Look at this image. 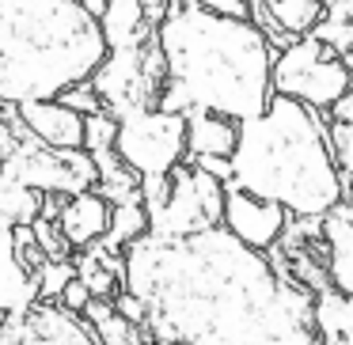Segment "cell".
<instances>
[{"label":"cell","mask_w":353,"mask_h":345,"mask_svg":"<svg viewBox=\"0 0 353 345\" xmlns=\"http://www.w3.org/2000/svg\"><path fill=\"white\" fill-rule=\"evenodd\" d=\"M323 220V239H327V277L338 292H353V198H338Z\"/></svg>","instance_id":"cell-13"},{"label":"cell","mask_w":353,"mask_h":345,"mask_svg":"<svg viewBox=\"0 0 353 345\" xmlns=\"http://www.w3.org/2000/svg\"><path fill=\"white\" fill-rule=\"evenodd\" d=\"M114 152L137 175H168L175 163L186 160V114L148 107L118 118Z\"/></svg>","instance_id":"cell-8"},{"label":"cell","mask_w":353,"mask_h":345,"mask_svg":"<svg viewBox=\"0 0 353 345\" xmlns=\"http://www.w3.org/2000/svg\"><path fill=\"white\" fill-rule=\"evenodd\" d=\"M194 167H201L205 175L221 178V182L228 186V178H232V156H194Z\"/></svg>","instance_id":"cell-31"},{"label":"cell","mask_w":353,"mask_h":345,"mask_svg":"<svg viewBox=\"0 0 353 345\" xmlns=\"http://www.w3.org/2000/svg\"><path fill=\"white\" fill-rule=\"evenodd\" d=\"M228 186L277 201L289 216H323L345 198L319 110L274 92L259 114L239 122Z\"/></svg>","instance_id":"cell-3"},{"label":"cell","mask_w":353,"mask_h":345,"mask_svg":"<svg viewBox=\"0 0 353 345\" xmlns=\"http://www.w3.org/2000/svg\"><path fill=\"white\" fill-rule=\"evenodd\" d=\"M42 209V194L31 186L16 182V178L0 175V228H16V224H31Z\"/></svg>","instance_id":"cell-20"},{"label":"cell","mask_w":353,"mask_h":345,"mask_svg":"<svg viewBox=\"0 0 353 345\" xmlns=\"http://www.w3.org/2000/svg\"><path fill=\"white\" fill-rule=\"evenodd\" d=\"M80 315H84L88 326L95 330L99 345H130V337H137V326L114 311L110 296H92V300L84 304V311H80Z\"/></svg>","instance_id":"cell-19"},{"label":"cell","mask_w":353,"mask_h":345,"mask_svg":"<svg viewBox=\"0 0 353 345\" xmlns=\"http://www.w3.org/2000/svg\"><path fill=\"white\" fill-rule=\"evenodd\" d=\"M327 145H330L334 167H338V175H342V186H345V178L353 175V125L334 122V118H330V125H327Z\"/></svg>","instance_id":"cell-24"},{"label":"cell","mask_w":353,"mask_h":345,"mask_svg":"<svg viewBox=\"0 0 353 345\" xmlns=\"http://www.w3.org/2000/svg\"><path fill=\"white\" fill-rule=\"evenodd\" d=\"M99 31H103L107 50L152 34V27L145 23V0H107L99 16Z\"/></svg>","instance_id":"cell-18"},{"label":"cell","mask_w":353,"mask_h":345,"mask_svg":"<svg viewBox=\"0 0 353 345\" xmlns=\"http://www.w3.org/2000/svg\"><path fill=\"white\" fill-rule=\"evenodd\" d=\"M110 304H114V311L122 315V319H130L137 330H145V300L141 296H133V292H118Z\"/></svg>","instance_id":"cell-30"},{"label":"cell","mask_w":353,"mask_h":345,"mask_svg":"<svg viewBox=\"0 0 353 345\" xmlns=\"http://www.w3.org/2000/svg\"><path fill=\"white\" fill-rule=\"evenodd\" d=\"M16 114L46 148H84V114L69 110L61 99H23L16 103Z\"/></svg>","instance_id":"cell-11"},{"label":"cell","mask_w":353,"mask_h":345,"mask_svg":"<svg viewBox=\"0 0 353 345\" xmlns=\"http://www.w3.org/2000/svg\"><path fill=\"white\" fill-rule=\"evenodd\" d=\"M88 300H92L88 284L80 281V277H69V281H65V289L57 292V300H54V304H61L65 311H77V315H80V311H84V304H88Z\"/></svg>","instance_id":"cell-29"},{"label":"cell","mask_w":353,"mask_h":345,"mask_svg":"<svg viewBox=\"0 0 353 345\" xmlns=\"http://www.w3.org/2000/svg\"><path fill=\"white\" fill-rule=\"evenodd\" d=\"M130 345H145V342H141V337H130Z\"/></svg>","instance_id":"cell-36"},{"label":"cell","mask_w":353,"mask_h":345,"mask_svg":"<svg viewBox=\"0 0 353 345\" xmlns=\"http://www.w3.org/2000/svg\"><path fill=\"white\" fill-rule=\"evenodd\" d=\"M92 163H95V186L92 190L99 194L103 201L110 205H125V201H141V175L130 167V163L118 160L114 148H95L92 152Z\"/></svg>","instance_id":"cell-17"},{"label":"cell","mask_w":353,"mask_h":345,"mask_svg":"<svg viewBox=\"0 0 353 345\" xmlns=\"http://www.w3.org/2000/svg\"><path fill=\"white\" fill-rule=\"evenodd\" d=\"M236 118L213 114V110H186V156H232L236 148Z\"/></svg>","instance_id":"cell-15"},{"label":"cell","mask_w":353,"mask_h":345,"mask_svg":"<svg viewBox=\"0 0 353 345\" xmlns=\"http://www.w3.org/2000/svg\"><path fill=\"white\" fill-rule=\"evenodd\" d=\"M145 231H148L145 205L141 201H125V205H110V220H107V231H103L99 243L110 247V251H122L125 243H133Z\"/></svg>","instance_id":"cell-21"},{"label":"cell","mask_w":353,"mask_h":345,"mask_svg":"<svg viewBox=\"0 0 353 345\" xmlns=\"http://www.w3.org/2000/svg\"><path fill=\"white\" fill-rule=\"evenodd\" d=\"M163 54L156 107L171 114L201 107L224 118H254L270 103L274 46L251 19H232L186 0L152 27Z\"/></svg>","instance_id":"cell-2"},{"label":"cell","mask_w":353,"mask_h":345,"mask_svg":"<svg viewBox=\"0 0 353 345\" xmlns=\"http://www.w3.org/2000/svg\"><path fill=\"white\" fill-rule=\"evenodd\" d=\"M285 224H289V213H285L277 201H262L247 190L224 186L221 228L232 231V236H236L239 243H247L251 251H266L270 243H277Z\"/></svg>","instance_id":"cell-10"},{"label":"cell","mask_w":353,"mask_h":345,"mask_svg":"<svg viewBox=\"0 0 353 345\" xmlns=\"http://www.w3.org/2000/svg\"><path fill=\"white\" fill-rule=\"evenodd\" d=\"M224 209V182L205 175L201 167L175 163L168 171V198L160 209L148 213V236L156 239H186L194 231H205L221 224Z\"/></svg>","instance_id":"cell-7"},{"label":"cell","mask_w":353,"mask_h":345,"mask_svg":"<svg viewBox=\"0 0 353 345\" xmlns=\"http://www.w3.org/2000/svg\"><path fill=\"white\" fill-rule=\"evenodd\" d=\"M77 4L88 12V16H95V19H99V16H103V4H107V0H77Z\"/></svg>","instance_id":"cell-34"},{"label":"cell","mask_w":353,"mask_h":345,"mask_svg":"<svg viewBox=\"0 0 353 345\" xmlns=\"http://www.w3.org/2000/svg\"><path fill=\"white\" fill-rule=\"evenodd\" d=\"M114 133H118V118L99 110V114L84 118V152H95V148H114Z\"/></svg>","instance_id":"cell-27"},{"label":"cell","mask_w":353,"mask_h":345,"mask_svg":"<svg viewBox=\"0 0 353 345\" xmlns=\"http://www.w3.org/2000/svg\"><path fill=\"white\" fill-rule=\"evenodd\" d=\"M57 99H61L69 110L84 114V118H88V114H99V110H103V99H99V92L92 87V76H88V80H77V84H69L61 95H57Z\"/></svg>","instance_id":"cell-28"},{"label":"cell","mask_w":353,"mask_h":345,"mask_svg":"<svg viewBox=\"0 0 353 345\" xmlns=\"http://www.w3.org/2000/svg\"><path fill=\"white\" fill-rule=\"evenodd\" d=\"M312 326L319 342H345L353 345V292H338L334 284L315 292L312 300Z\"/></svg>","instance_id":"cell-16"},{"label":"cell","mask_w":353,"mask_h":345,"mask_svg":"<svg viewBox=\"0 0 353 345\" xmlns=\"http://www.w3.org/2000/svg\"><path fill=\"white\" fill-rule=\"evenodd\" d=\"M342 57V69H345V76H350V87H353V50H345V54H338Z\"/></svg>","instance_id":"cell-35"},{"label":"cell","mask_w":353,"mask_h":345,"mask_svg":"<svg viewBox=\"0 0 353 345\" xmlns=\"http://www.w3.org/2000/svg\"><path fill=\"white\" fill-rule=\"evenodd\" d=\"M72 266H77V277L88 284V292H92V296H114V289L122 284V281H118V277L107 269V262H103L99 254L92 251V247H84L80 262H72Z\"/></svg>","instance_id":"cell-23"},{"label":"cell","mask_w":353,"mask_h":345,"mask_svg":"<svg viewBox=\"0 0 353 345\" xmlns=\"http://www.w3.org/2000/svg\"><path fill=\"white\" fill-rule=\"evenodd\" d=\"M0 345H99V337L77 311L34 300L19 315H0Z\"/></svg>","instance_id":"cell-9"},{"label":"cell","mask_w":353,"mask_h":345,"mask_svg":"<svg viewBox=\"0 0 353 345\" xmlns=\"http://www.w3.org/2000/svg\"><path fill=\"white\" fill-rule=\"evenodd\" d=\"M330 118H334V122H345V125H353V87H345L342 95H338L334 103H330Z\"/></svg>","instance_id":"cell-33"},{"label":"cell","mask_w":353,"mask_h":345,"mask_svg":"<svg viewBox=\"0 0 353 345\" xmlns=\"http://www.w3.org/2000/svg\"><path fill=\"white\" fill-rule=\"evenodd\" d=\"M103 54L99 19L77 0H0V103L57 99Z\"/></svg>","instance_id":"cell-4"},{"label":"cell","mask_w":353,"mask_h":345,"mask_svg":"<svg viewBox=\"0 0 353 345\" xmlns=\"http://www.w3.org/2000/svg\"><path fill=\"white\" fill-rule=\"evenodd\" d=\"M201 8L216 12V16H232V19H247V0H198Z\"/></svg>","instance_id":"cell-32"},{"label":"cell","mask_w":353,"mask_h":345,"mask_svg":"<svg viewBox=\"0 0 353 345\" xmlns=\"http://www.w3.org/2000/svg\"><path fill=\"white\" fill-rule=\"evenodd\" d=\"M270 16L289 39L307 34L323 16V0H270Z\"/></svg>","instance_id":"cell-22"},{"label":"cell","mask_w":353,"mask_h":345,"mask_svg":"<svg viewBox=\"0 0 353 345\" xmlns=\"http://www.w3.org/2000/svg\"><path fill=\"white\" fill-rule=\"evenodd\" d=\"M92 87L99 92L103 110L114 118L156 107V95L163 87V54L156 46V34L107 50L92 72Z\"/></svg>","instance_id":"cell-5"},{"label":"cell","mask_w":353,"mask_h":345,"mask_svg":"<svg viewBox=\"0 0 353 345\" xmlns=\"http://www.w3.org/2000/svg\"><path fill=\"white\" fill-rule=\"evenodd\" d=\"M270 87L277 95L304 103L312 110H327L338 95L350 87V76L342 69V57L330 46H323L312 34H300L274 57L270 65Z\"/></svg>","instance_id":"cell-6"},{"label":"cell","mask_w":353,"mask_h":345,"mask_svg":"<svg viewBox=\"0 0 353 345\" xmlns=\"http://www.w3.org/2000/svg\"><path fill=\"white\" fill-rule=\"evenodd\" d=\"M39 300V273L19 262L12 228H0V315H19Z\"/></svg>","instance_id":"cell-14"},{"label":"cell","mask_w":353,"mask_h":345,"mask_svg":"<svg viewBox=\"0 0 353 345\" xmlns=\"http://www.w3.org/2000/svg\"><path fill=\"white\" fill-rule=\"evenodd\" d=\"M65 205L57 209L54 224L61 231L65 247L69 251H84L88 243L103 239L107 231V220H110V201H103L95 190H80V194H65Z\"/></svg>","instance_id":"cell-12"},{"label":"cell","mask_w":353,"mask_h":345,"mask_svg":"<svg viewBox=\"0 0 353 345\" xmlns=\"http://www.w3.org/2000/svg\"><path fill=\"white\" fill-rule=\"evenodd\" d=\"M69 277H77V266L69 258H46L39 266V300H57Z\"/></svg>","instance_id":"cell-26"},{"label":"cell","mask_w":353,"mask_h":345,"mask_svg":"<svg viewBox=\"0 0 353 345\" xmlns=\"http://www.w3.org/2000/svg\"><path fill=\"white\" fill-rule=\"evenodd\" d=\"M122 251V284L145 300L156 345H323L312 292L285 284L221 224L186 239L145 231Z\"/></svg>","instance_id":"cell-1"},{"label":"cell","mask_w":353,"mask_h":345,"mask_svg":"<svg viewBox=\"0 0 353 345\" xmlns=\"http://www.w3.org/2000/svg\"><path fill=\"white\" fill-rule=\"evenodd\" d=\"M312 39H319L323 46H330L334 54L353 50V19H334V16H319V23L312 27Z\"/></svg>","instance_id":"cell-25"}]
</instances>
